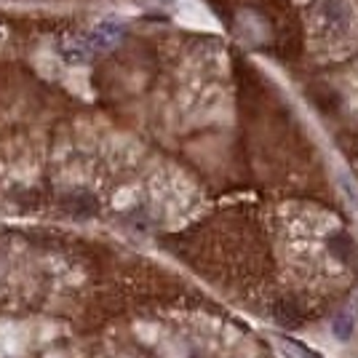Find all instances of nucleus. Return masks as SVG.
Listing matches in <instances>:
<instances>
[{"label":"nucleus","instance_id":"f257e3e1","mask_svg":"<svg viewBox=\"0 0 358 358\" xmlns=\"http://www.w3.org/2000/svg\"><path fill=\"white\" fill-rule=\"evenodd\" d=\"M120 38V24H115V22H107V24H102V27H96V30L89 35V45H94V48H107V45H113L115 41Z\"/></svg>","mask_w":358,"mask_h":358},{"label":"nucleus","instance_id":"7ed1b4c3","mask_svg":"<svg viewBox=\"0 0 358 358\" xmlns=\"http://www.w3.org/2000/svg\"><path fill=\"white\" fill-rule=\"evenodd\" d=\"M284 348H286V356H292V358H315V356H310L305 348H299L297 343H284Z\"/></svg>","mask_w":358,"mask_h":358},{"label":"nucleus","instance_id":"f03ea898","mask_svg":"<svg viewBox=\"0 0 358 358\" xmlns=\"http://www.w3.org/2000/svg\"><path fill=\"white\" fill-rule=\"evenodd\" d=\"M334 331H337V337H350V318L348 315H340V318H334Z\"/></svg>","mask_w":358,"mask_h":358}]
</instances>
